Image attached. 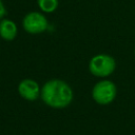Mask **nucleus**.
Instances as JSON below:
<instances>
[{
    "label": "nucleus",
    "mask_w": 135,
    "mask_h": 135,
    "mask_svg": "<svg viewBox=\"0 0 135 135\" xmlns=\"http://www.w3.org/2000/svg\"><path fill=\"white\" fill-rule=\"evenodd\" d=\"M41 98L45 104L55 109L68 107L73 100L71 86L60 79H52L43 84L40 91Z\"/></svg>",
    "instance_id": "f257e3e1"
},
{
    "label": "nucleus",
    "mask_w": 135,
    "mask_h": 135,
    "mask_svg": "<svg viewBox=\"0 0 135 135\" xmlns=\"http://www.w3.org/2000/svg\"><path fill=\"white\" fill-rule=\"evenodd\" d=\"M115 66V59L112 56L105 54L94 56L89 63L90 72L97 77H107L111 75L114 72Z\"/></svg>",
    "instance_id": "f03ea898"
},
{
    "label": "nucleus",
    "mask_w": 135,
    "mask_h": 135,
    "mask_svg": "<svg viewBox=\"0 0 135 135\" xmlns=\"http://www.w3.org/2000/svg\"><path fill=\"white\" fill-rule=\"evenodd\" d=\"M92 96L97 103L109 104L116 97V85L110 80H101L94 85Z\"/></svg>",
    "instance_id": "7ed1b4c3"
},
{
    "label": "nucleus",
    "mask_w": 135,
    "mask_h": 135,
    "mask_svg": "<svg viewBox=\"0 0 135 135\" xmlns=\"http://www.w3.org/2000/svg\"><path fill=\"white\" fill-rule=\"evenodd\" d=\"M23 28L30 34H40L47 28V20L38 12H31L23 18Z\"/></svg>",
    "instance_id": "20e7f679"
},
{
    "label": "nucleus",
    "mask_w": 135,
    "mask_h": 135,
    "mask_svg": "<svg viewBox=\"0 0 135 135\" xmlns=\"http://www.w3.org/2000/svg\"><path fill=\"white\" fill-rule=\"evenodd\" d=\"M39 84L33 79H23L18 85V93L20 96L28 101H34L40 94Z\"/></svg>",
    "instance_id": "39448f33"
},
{
    "label": "nucleus",
    "mask_w": 135,
    "mask_h": 135,
    "mask_svg": "<svg viewBox=\"0 0 135 135\" xmlns=\"http://www.w3.org/2000/svg\"><path fill=\"white\" fill-rule=\"evenodd\" d=\"M17 25L14 21L9 19H2L0 21V36L4 40L12 41L17 36Z\"/></svg>",
    "instance_id": "423d86ee"
},
{
    "label": "nucleus",
    "mask_w": 135,
    "mask_h": 135,
    "mask_svg": "<svg viewBox=\"0 0 135 135\" xmlns=\"http://www.w3.org/2000/svg\"><path fill=\"white\" fill-rule=\"evenodd\" d=\"M40 9L44 13H53L58 6V0H37Z\"/></svg>",
    "instance_id": "0eeeda50"
},
{
    "label": "nucleus",
    "mask_w": 135,
    "mask_h": 135,
    "mask_svg": "<svg viewBox=\"0 0 135 135\" xmlns=\"http://www.w3.org/2000/svg\"><path fill=\"white\" fill-rule=\"evenodd\" d=\"M6 14V11H5V7H4V4L2 2V0H0V20L4 17V15Z\"/></svg>",
    "instance_id": "6e6552de"
},
{
    "label": "nucleus",
    "mask_w": 135,
    "mask_h": 135,
    "mask_svg": "<svg viewBox=\"0 0 135 135\" xmlns=\"http://www.w3.org/2000/svg\"><path fill=\"white\" fill-rule=\"evenodd\" d=\"M134 54H135V51H134Z\"/></svg>",
    "instance_id": "1a4fd4ad"
}]
</instances>
